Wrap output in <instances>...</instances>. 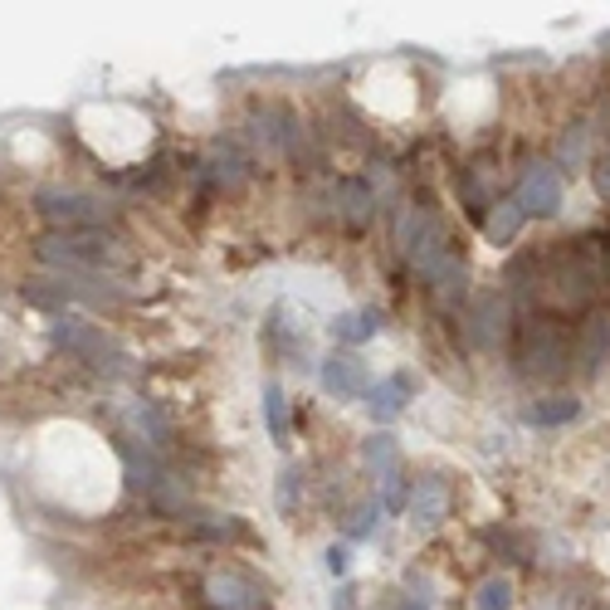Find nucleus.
I'll list each match as a JSON object with an SVG mask.
<instances>
[{
  "instance_id": "obj_1",
  "label": "nucleus",
  "mask_w": 610,
  "mask_h": 610,
  "mask_svg": "<svg viewBox=\"0 0 610 610\" xmlns=\"http://www.w3.org/2000/svg\"><path fill=\"white\" fill-rule=\"evenodd\" d=\"M523 372L537 382H552L572 366V333L557 318H527L523 323Z\"/></svg>"
},
{
  "instance_id": "obj_2",
  "label": "nucleus",
  "mask_w": 610,
  "mask_h": 610,
  "mask_svg": "<svg viewBox=\"0 0 610 610\" xmlns=\"http://www.w3.org/2000/svg\"><path fill=\"white\" fill-rule=\"evenodd\" d=\"M39 254H45L49 264L69 269V274L103 269V264H123V249H117V239H108L103 229H74V235H54V229H49V235L39 239Z\"/></svg>"
},
{
  "instance_id": "obj_3",
  "label": "nucleus",
  "mask_w": 610,
  "mask_h": 610,
  "mask_svg": "<svg viewBox=\"0 0 610 610\" xmlns=\"http://www.w3.org/2000/svg\"><path fill=\"white\" fill-rule=\"evenodd\" d=\"M54 343L64 347V352H74L78 362H88L94 372L103 376H123L127 372V352L113 343L108 333H98L94 323H78V318H59L54 323Z\"/></svg>"
},
{
  "instance_id": "obj_4",
  "label": "nucleus",
  "mask_w": 610,
  "mask_h": 610,
  "mask_svg": "<svg viewBox=\"0 0 610 610\" xmlns=\"http://www.w3.org/2000/svg\"><path fill=\"white\" fill-rule=\"evenodd\" d=\"M39 215L54 225V235H74V229H103L113 220V206L94 201L84 191H45L39 196Z\"/></svg>"
},
{
  "instance_id": "obj_5",
  "label": "nucleus",
  "mask_w": 610,
  "mask_h": 610,
  "mask_svg": "<svg viewBox=\"0 0 610 610\" xmlns=\"http://www.w3.org/2000/svg\"><path fill=\"white\" fill-rule=\"evenodd\" d=\"M206 596L215 610H259L264 606L259 586L249 582L245 572H235V567H215V572L206 576Z\"/></svg>"
},
{
  "instance_id": "obj_6",
  "label": "nucleus",
  "mask_w": 610,
  "mask_h": 610,
  "mask_svg": "<svg viewBox=\"0 0 610 610\" xmlns=\"http://www.w3.org/2000/svg\"><path fill=\"white\" fill-rule=\"evenodd\" d=\"M518 201H523V210H533V215H557V210H562V176H557L552 166H533V172L523 176Z\"/></svg>"
},
{
  "instance_id": "obj_7",
  "label": "nucleus",
  "mask_w": 610,
  "mask_h": 610,
  "mask_svg": "<svg viewBox=\"0 0 610 610\" xmlns=\"http://www.w3.org/2000/svg\"><path fill=\"white\" fill-rule=\"evenodd\" d=\"M323 386L337 396V401H352V396H362V391H366V366H362V357L333 352V357L323 362Z\"/></svg>"
},
{
  "instance_id": "obj_8",
  "label": "nucleus",
  "mask_w": 610,
  "mask_h": 610,
  "mask_svg": "<svg viewBox=\"0 0 610 610\" xmlns=\"http://www.w3.org/2000/svg\"><path fill=\"white\" fill-rule=\"evenodd\" d=\"M449 484L445 478H415V488H410V518H415L420 527H435L439 518H449Z\"/></svg>"
},
{
  "instance_id": "obj_9",
  "label": "nucleus",
  "mask_w": 610,
  "mask_h": 610,
  "mask_svg": "<svg viewBox=\"0 0 610 610\" xmlns=\"http://www.w3.org/2000/svg\"><path fill=\"white\" fill-rule=\"evenodd\" d=\"M474 333H478V343H484V347L503 343V337H508V303H503V298H494V294L474 298Z\"/></svg>"
},
{
  "instance_id": "obj_10",
  "label": "nucleus",
  "mask_w": 610,
  "mask_h": 610,
  "mask_svg": "<svg viewBox=\"0 0 610 610\" xmlns=\"http://www.w3.org/2000/svg\"><path fill=\"white\" fill-rule=\"evenodd\" d=\"M333 201H337V215H343L347 225H352V229H362L366 220H372L376 196H372V186H362V182H337Z\"/></svg>"
},
{
  "instance_id": "obj_11",
  "label": "nucleus",
  "mask_w": 610,
  "mask_h": 610,
  "mask_svg": "<svg viewBox=\"0 0 610 610\" xmlns=\"http://www.w3.org/2000/svg\"><path fill=\"white\" fill-rule=\"evenodd\" d=\"M523 220H527V210L518 196H508V201H498L494 210H488V220H484V235L494 239V245H508V239H518V229H523Z\"/></svg>"
},
{
  "instance_id": "obj_12",
  "label": "nucleus",
  "mask_w": 610,
  "mask_h": 610,
  "mask_svg": "<svg viewBox=\"0 0 610 610\" xmlns=\"http://www.w3.org/2000/svg\"><path fill=\"white\" fill-rule=\"evenodd\" d=\"M406 391H410V376H391V382H376L366 391V406H372L376 420H396L406 406Z\"/></svg>"
},
{
  "instance_id": "obj_13",
  "label": "nucleus",
  "mask_w": 610,
  "mask_h": 610,
  "mask_svg": "<svg viewBox=\"0 0 610 610\" xmlns=\"http://www.w3.org/2000/svg\"><path fill=\"white\" fill-rule=\"evenodd\" d=\"M123 449V464H127V488H142V494H157V484H162V464H157L152 455H137V445H117Z\"/></svg>"
},
{
  "instance_id": "obj_14",
  "label": "nucleus",
  "mask_w": 610,
  "mask_h": 610,
  "mask_svg": "<svg viewBox=\"0 0 610 610\" xmlns=\"http://www.w3.org/2000/svg\"><path fill=\"white\" fill-rule=\"evenodd\" d=\"M582 415V401L576 396H547V401H533L527 406V420L533 425H567V420Z\"/></svg>"
},
{
  "instance_id": "obj_15",
  "label": "nucleus",
  "mask_w": 610,
  "mask_h": 610,
  "mask_svg": "<svg viewBox=\"0 0 610 610\" xmlns=\"http://www.w3.org/2000/svg\"><path fill=\"white\" fill-rule=\"evenodd\" d=\"M333 333L343 337V343H366V337L382 333V313L376 308H362V313H343L333 323Z\"/></svg>"
},
{
  "instance_id": "obj_16",
  "label": "nucleus",
  "mask_w": 610,
  "mask_h": 610,
  "mask_svg": "<svg viewBox=\"0 0 610 610\" xmlns=\"http://www.w3.org/2000/svg\"><path fill=\"white\" fill-rule=\"evenodd\" d=\"M245 166H249V162H245V157H239L229 142H220V147H215V157H210V176H215V182L225 186V191H235V186L245 182Z\"/></svg>"
},
{
  "instance_id": "obj_17",
  "label": "nucleus",
  "mask_w": 610,
  "mask_h": 610,
  "mask_svg": "<svg viewBox=\"0 0 610 610\" xmlns=\"http://www.w3.org/2000/svg\"><path fill=\"white\" fill-rule=\"evenodd\" d=\"M366 459H372L376 478H396V474H401V455H396L391 435H376V439H366Z\"/></svg>"
},
{
  "instance_id": "obj_18",
  "label": "nucleus",
  "mask_w": 610,
  "mask_h": 610,
  "mask_svg": "<svg viewBox=\"0 0 610 610\" xmlns=\"http://www.w3.org/2000/svg\"><path fill=\"white\" fill-rule=\"evenodd\" d=\"M606 347H610V318H592V323H586L582 357L596 366V362H601V357H606Z\"/></svg>"
},
{
  "instance_id": "obj_19",
  "label": "nucleus",
  "mask_w": 610,
  "mask_h": 610,
  "mask_svg": "<svg viewBox=\"0 0 610 610\" xmlns=\"http://www.w3.org/2000/svg\"><path fill=\"white\" fill-rule=\"evenodd\" d=\"M264 415H269V435L288 439V410H284V391L278 386H264Z\"/></svg>"
},
{
  "instance_id": "obj_20",
  "label": "nucleus",
  "mask_w": 610,
  "mask_h": 610,
  "mask_svg": "<svg viewBox=\"0 0 610 610\" xmlns=\"http://www.w3.org/2000/svg\"><path fill=\"white\" fill-rule=\"evenodd\" d=\"M474 606H478V610H508V606H513V586H508L503 576H494V582L478 586Z\"/></svg>"
},
{
  "instance_id": "obj_21",
  "label": "nucleus",
  "mask_w": 610,
  "mask_h": 610,
  "mask_svg": "<svg viewBox=\"0 0 610 610\" xmlns=\"http://www.w3.org/2000/svg\"><path fill=\"white\" fill-rule=\"evenodd\" d=\"M201 537H215V543H235V537H245V527L235 523V518H201Z\"/></svg>"
},
{
  "instance_id": "obj_22",
  "label": "nucleus",
  "mask_w": 610,
  "mask_h": 610,
  "mask_svg": "<svg viewBox=\"0 0 610 610\" xmlns=\"http://www.w3.org/2000/svg\"><path fill=\"white\" fill-rule=\"evenodd\" d=\"M298 498H303V474H298V469H284V478H278V508L294 513Z\"/></svg>"
},
{
  "instance_id": "obj_23",
  "label": "nucleus",
  "mask_w": 610,
  "mask_h": 610,
  "mask_svg": "<svg viewBox=\"0 0 610 610\" xmlns=\"http://www.w3.org/2000/svg\"><path fill=\"white\" fill-rule=\"evenodd\" d=\"M386 484V494H382V508L386 513H396V508H406V478L396 474V478H382Z\"/></svg>"
},
{
  "instance_id": "obj_24",
  "label": "nucleus",
  "mask_w": 610,
  "mask_h": 610,
  "mask_svg": "<svg viewBox=\"0 0 610 610\" xmlns=\"http://www.w3.org/2000/svg\"><path fill=\"white\" fill-rule=\"evenodd\" d=\"M376 518H382V508H362V513H357V523H352V537H366V533H372Z\"/></svg>"
},
{
  "instance_id": "obj_25",
  "label": "nucleus",
  "mask_w": 610,
  "mask_h": 610,
  "mask_svg": "<svg viewBox=\"0 0 610 610\" xmlns=\"http://www.w3.org/2000/svg\"><path fill=\"white\" fill-rule=\"evenodd\" d=\"M596 191L610 201V152H601V162H596Z\"/></svg>"
},
{
  "instance_id": "obj_26",
  "label": "nucleus",
  "mask_w": 610,
  "mask_h": 610,
  "mask_svg": "<svg viewBox=\"0 0 610 610\" xmlns=\"http://www.w3.org/2000/svg\"><path fill=\"white\" fill-rule=\"evenodd\" d=\"M327 572H333V576L347 572V547H333V552H327Z\"/></svg>"
},
{
  "instance_id": "obj_27",
  "label": "nucleus",
  "mask_w": 610,
  "mask_h": 610,
  "mask_svg": "<svg viewBox=\"0 0 610 610\" xmlns=\"http://www.w3.org/2000/svg\"><path fill=\"white\" fill-rule=\"evenodd\" d=\"M562 157H572V162L582 157V133H567L562 137Z\"/></svg>"
},
{
  "instance_id": "obj_28",
  "label": "nucleus",
  "mask_w": 610,
  "mask_h": 610,
  "mask_svg": "<svg viewBox=\"0 0 610 610\" xmlns=\"http://www.w3.org/2000/svg\"><path fill=\"white\" fill-rule=\"evenodd\" d=\"M401 610H425V601H406Z\"/></svg>"
},
{
  "instance_id": "obj_29",
  "label": "nucleus",
  "mask_w": 610,
  "mask_h": 610,
  "mask_svg": "<svg viewBox=\"0 0 610 610\" xmlns=\"http://www.w3.org/2000/svg\"><path fill=\"white\" fill-rule=\"evenodd\" d=\"M606 274H610V239H606Z\"/></svg>"
}]
</instances>
